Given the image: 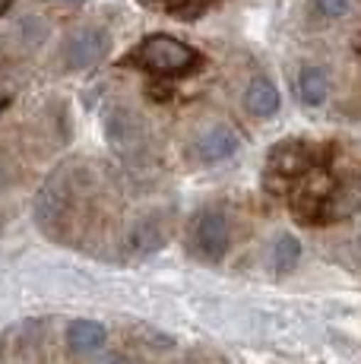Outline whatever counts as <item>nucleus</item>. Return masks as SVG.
I'll use <instances>...</instances> for the list:
<instances>
[{
    "label": "nucleus",
    "instance_id": "obj_1",
    "mask_svg": "<svg viewBox=\"0 0 361 364\" xmlns=\"http://www.w3.org/2000/svg\"><path fill=\"white\" fill-rule=\"evenodd\" d=\"M134 60L149 70V73L180 76V73L197 67L200 54L193 51V48H187L184 41L171 38V35H149V38H143V45L134 51Z\"/></svg>",
    "mask_w": 361,
    "mask_h": 364
},
{
    "label": "nucleus",
    "instance_id": "obj_2",
    "mask_svg": "<svg viewBox=\"0 0 361 364\" xmlns=\"http://www.w3.org/2000/svg\"><path fill=\"white\" fill-rule=\"evenodd\" d=\"M232 244V225L222 209H200L190 222V250L206 263H219Z\"/></svg>",
    "mask_w": 361,
    "mask_h": 364
},
{
    "label": "nucleus",
    "instance_id": "obj_3",
    "mask_svg": "<svg viewBox=\"0 0 361 364\" xmlns=\"http://www.w3.org/2000/svg\"><path fill=\"white\" fill-rule=\"evenodd\" d=\"M105 136L121 159H136L146 149V124L127 105H117L105 117Z\"/></svg>",
    "mask_w": 361,
    "mask_h": 364
},
{
    "label": "nucleus",
    "instance_id": "obj_4",
    "mask_svg": "<svg viewBox=\"0 0 361 364\" xmlns=\"http://www.w3.org/2000/svg\"><path fill=\"white\" fill-rule=\"evenodd\" d=\"M108 48H111V38L105 29H99V26H82V29L67 35L64 48H60V58H64L67 70H89L99 64V60L108 58Z\"/></svg>",
    "mask_w": 361,
    "mask_h": 364
},
{
    "label": "nucleus",
    "instance_id": "obj_5",
    "mask_svg": "<svg viewBox=\"0 0 361 364\" xmlns=\"http://www.w3.org/2000/svg\"><path fill=\"white\" fill-rule=\"evenodd\" d=\"M333 191V178L326 171H320V165L311 168L308 174L295 181L291 187V213L301 222H317L323 219V203Z\"/></svg>",
    "mask_w": 361,
    "mask_h": 364
},
{
    "label": "nucleus",
    "instance_id": "obj_6",
    "mask_svg": "<svg viewBox=\"0 0 361 364\" xmlns=\"http://www.w3.org/2000/svg\"><path fill=\"white\" fill-rule=\"evenodd\" d=\"M70 193H73V187H70V174H67V168L54 171L51 178L41 184V191L36 197V222L45 228V232H54V228L67 219Z\"/></svg>",
    "mask_w": 361,
    "mask_h": 364
},
{
    "label": "nucleus",
    "instance_id": "obj_7",
    "mask_svg": "<svg viewBox=\"0 0 361 364\" xmlns=\"http://www.w3.org/2000/svg\"><path fill=\"white\" fill-rule=\"evenodd\" d=\"M311 168H317V149L308 146L304 139H282L266 156V171L273 174V178L291 181V184H295L301 174H308Z\"/></svg>",
    "mask_w": 361,
    "mask_h": 364
},
{
    "label": "nucleus",
    "instance_id": "obj_8",
    "mask_svg": "<svg viewBox=\"0 0 361 364\" xmlns=\"http://www.w3.org/2000/svg\"><path fill=\"white\" fill-rule=\"evenodd\" d=\"M241 146V133L228 124H212L210 130H203L197 139H193V159L203 165H216L225 162L238 152Z\"/></svg>",
    "mask_w": 361,
    "mask_h": 364
},
{
    "label": "nucleus",
    "instance_id": "obj_9",
    "mask_svg": "<svg viewBox=\"0 0 361 364\" xmlns=\"http://www.w3.org/2000/svg\"><path fill=\"white\" fill-rule=\"evenodd\" d=\"M244 108L254 117H273L279 111V89L269 76H254L244 89Z\"/></svg>",
    "mask_w": 361,
    "mask_h": 364
},
{
    "label": "nucleus",
    "instance_id": "obj_10",
    "mask_svg": "<svg viewBox=\"0 0 361 364\" xmlns=\"http://www.w3.org/2000/svg\"><path fill=\"white\" fill-rule=\"evenodd\" d=\"M361 209V187L358 184H333L330 197L323 203V219L320 222H339L352 219Z\"/></svg>",
    "mask_w": 361,
    "mask_h": 364
},
{
    "label": "nucleus",
    "instance_id": "obj_11",
    "mask_svg": "<svg viewBox=\"0 0 361 364\" xmlns=\"http://www.w3.org/2000/svg\"><path fill=\"white\" fill-rule=\"evenodd\" d=\"M108 342V330L95 320H73L67 326V346L76 355H92Z\"/></svg>",
    "mask_w": 361,
    "mask_h": 364
},
{
    "label": "nucleus",
    "instance_id": "obj_12",
    "mask_svg": "<svg viewBox=\"0 0 361 364\" xmlns=\"http://www.w3.org/2000/svg\"><path fill=\"white\" fill-rule=\"evenodd\" d=\"M298 99L308 108H320L330 99V73L314 64L301 67V73H298Z\"/></svg>",
    "mask_w": 361,
    "mask_h": 364
},
{
    "label": "nucleus",
    "instance_id": "obj_13",
    "mask_svg": "<svg viewBox=\"0 0 361 364\" xmlns=\"http://www.w3.org/2000/svg\"><path fill=\"white\" fill-rule=\"evenodd\" d=\"M127 250L130 254H152V250H158L165 244V225L158 219H136L134 225H130V232H127Z\"/></svg>",
    "mask_w": 361,
    "mask_h": 364
},
{
    "label": "nucleus",
    "instance_id": "obj_14",
    "mask_svg": "<svg viewBox=\"0 0 361 364\" xmlns=\"http://www.w3.org/2000/svg\"><path fill=\"white\" fill-rule=\"evenodd\" d=\"M269 257H273V266L279 272H289L295 269L298 257H301V244H298L295 235H279L273 241V250H269Z\"/></svg>",
    "mask_w": 361,
    "mask_h": 364
},
{
    "label": "nucleus",
    "instance_id": "obj_15",
    "mask_svg": "<svg viewBox=\"0 0 361 364\" xmlns=\"http://www.w3.org/2000/svg\"><path fill=\"white\" fill-rule=\"evenodd\" d=\"M311 4H314V10L326 19H339L352 10V0H311Z\"/></svg>",
    "mask_w": 361,
    "mask_h": 364
},
{
    "label": "nucleus",
    "instance_id": "obj_16",
    "mask_svg": "<svg viewBox=\"0 0 361 364\" xmlns=\"http://www.w3.org/2000/svg\"><path fill=\"white\" fill-rule=\"evenodd\" d=\"M206 4H210V0H168V10L190 19V16H197V13H203Z\"/></svg>",
    "mask_w": 361,
    "mask_h": 364
},
{
    "label": "nucleus",
    "instance_id": "obj_17",
    "mask_svg": "<svg viewBox=\"0 0 361 364\" xmlns=\"http://www.w3.org/2000/svg\"><path fill=\"white\" fill-rule=\"evenodd\" d=\"M95 364H130V361L124 358V355H105V358H99Z\"/></svg>",
    "mask_w": 361,
    "mask_h": 364
},
{
    "label": "nucleus",
    "instance_id": "obj_18",
    "mask_svg": "<svg viewBox=\"0 0 361 364\" xmlns=\"http://www.w3.org/2000/svg\"><path fill=\"white\" fill-rule=\"evenodd\" d=\"M6 184H10V174H6V168L0 165V193L6 191Z\"/></svg>",
    "mask_w": 361,
    "mask_h": 364
},
{
    "label": "nucleus",
    "instance_id": "obj_19",
    "mask_svg": "<svg viewBox=\"0 0 361 364\" xmlns=\"http://www.w3.org/2000/svg\"><path fill=\"white\" fill-rule=\"evenodd\" d=\"M4 108H6V95L0 92V111H4Z\"/></svg>",
    "mask_w": 361,
    "mask_h": 364
},
{
    "label": "nucleus",
    "instance_id": "obj_20",
    "mask_svg": "<svg viewBox=\"0 0 361 364\" xmlns=\"http://www.w3.org/2000/svg\"><path fill=\"white\" fill-rule=\"evenodd\" d=\"M355 48H358V54H361V35H358V38H355Z\"/></svg>",
    "mask_w": 361,
    "mask_h": 364
},
{
    "label": "nucleus",
    "instance_id": "obj_21",
    "mask_svg": "<svg viewBox=\"0 0 361 364\" xmlns=\"http://www.w3.org/2000/svg\"><path fill=\"white\" fill-rule=\"evenodd\" d=\"M67 4H82V0H67Z\"/></svg>",
    "mask_w": 361,
    "mask_h": 364
}]
</instances>
